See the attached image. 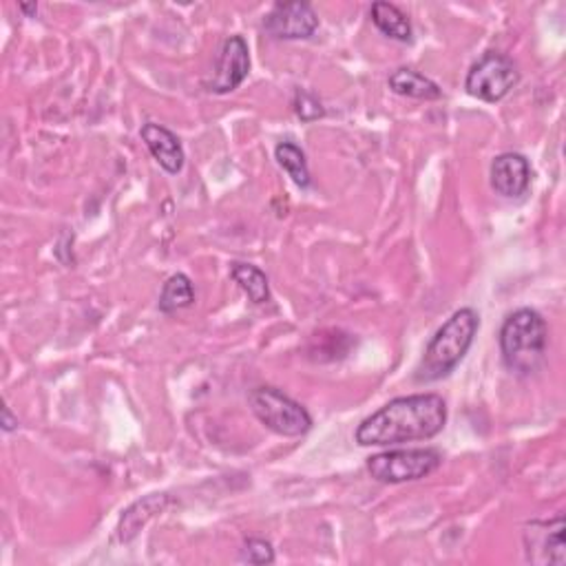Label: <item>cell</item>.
I'll use <instances>...</instances> for the list:
<instances>
[{"label":"cell","mask_w":566,"mask_h":566,"mask_svg":"<svg viewBox=\"0 0 566 566\" xmlns=\"http://www.w3.org/2000/svg\"><path fill=\"white\" fill-rule=\"evenodd\" d=\"M140 135L144 140L148 153L153 155V159L169 176H178L184 169V159H186L184 146L173 131H169L161 124H155V122H146L142 127Z\"/></svg>","instance_id":"cell-11"},{"label":"cell","mask_w":566,"mask_h":566,"mask_svg":"<svg viewBox=\"0 0 566 566\" xmlns=\"http://www.w3.org/2000/svg\"><path fill=\"white\" fill-rule=\"evenodd\" d=\"M478 330H480V316L475 310L471 308L456 310L427 344L425 354L414 372V381L434 383L449 376L465 359L469 348L473 346Z\"/></svg>","instance_id":"cell-2"},{"label":"cell","mask_w":566,"mask_h":566,"mask_svg":"<svg viewBox=\"0 0 566 566\" xmlns=\"http://www.w3.org/2000/svg\"><path fill=\"white\" fill-rule=\"evenodd\" d=\"M19 10H21L25 16H29V19H34V16L38 14V5H36V3H32V5H25V3H23V5H19Z\"/></svg>","instance_id":"cell-21"},{"label":"cell","mask_w":566,"mask_h":566,"mask_svg":"<svg viewBox=\"0 0 566 566\" xmlns=\"http://www.w3.org/2000/svg\"><path fill=\"white\" fill-rule=\"evenodd\" d=\"M167 505H169V496H165V494H153V496H146L144 501H137L135 505H131L120 518L118 540L131 542L142 531V527H146V522L153 516H157L159 511H165Z\"/></svg>","instance_id":"cell-13"},{"label":"cell","mask_w":566,"mask_h":566,"mask_svg":"<svg viewBox=\"0 0 566 566\" xmlns=\"http://www.w3.org/2000/svg\"><path fill=\"white\" fill-rule=\"evenodd\" d=\"M230 277L232 281L249 294V299L257 305H264L270 301V284L264 270H260L253 264L234 262L230 266Z\"/></svg>","instance_id":"cell-15"},{"label":"cell","mask_w":566,"mask_h":566,"mask_svg":"<svg viewBox=\"0 0 566 566\" xmlns=\"http://www.w3.org/2000/svg\"><path fill=\"white\" fill-rule=\"evenodd\" d=\"M389 89L396 94V96H402V98H414V100H441L443 98V89L434 83L432 77L414 71V69H408V67H400L396 69L389 80H387Z\"/></svg>","instance_id":"cell-12"},{"label":"cell","mask_w":566,"mask_h":566,"mask_svg":"<svg viewBox=\"0 0 566 566\" xmlns=\"http://www.w3.org/2000/svg\"><path fill=\"white\" fill-rule=\"evenodd\" d=\"M492 189L507 200H518L529 191L531 165L520 153H501L492 161Z\"/></svg>","instance_id":"cell-10"},{"label":"cell","mask_w":566,"mask_h":566,"mask_svg":"<svg viewBox=\"0 0 566 566\" xmlns=\"http://www.w3.org/2000/svg\"><path fill=\"white\" fill-rule=\"evenodd\" d=\"M16 427H19V419L12 417V410H10V408H3V432L10 434V432H14Z\"/></svg>","instance_id":"cell-20"},{"label":"cell","mask_w":566,"mask_h":566,"mask_svg":"<svg viewBox=\"0 0 566 566\" xmlns=\"http://www.w3.org/2000/svg\"><path fill=\"white\" fill-rule=\"evenodd\" d=\"M275 159L277 165L292 178V182L301 189H308L312 178H310V169H308V159L305 153L292 144V142H281L275 148Z\"/></svg>","instance_id":"cell-17"},{"label":"cell","mask_w":566,"mask_h":566,"mask_svg":"<svg viewBox=\"0 0 566 566\" xmlns=\"http://www.w3.org/2000/svg\"><path fill=\"white\" fill-rule=\"evenodd\" d=\"M525 559L529 564H566L564 549V518L555 516L551 520H533L525 525L522 531Z\"/></svg>","instance_id":"cell-7"},{"label":"cell","mask_w":566,"mask_h":566,"mask_svg":"<svg viewBox=\"0 0 566 566\" xmlns=\"http://www.w3.org/2000/svg\"><path fill=\"white\" fill-rule=\"evenodd\" d=\"M294 111L303 122H314V120L326 116V109H323V105L312 94H308L303 89L294 92Z\"/></svg>","instance_id":"cell-19"},{"label":"cell","mask_w":566,"mask_h":566,"mask_svg":"<svg viewBox=\"0 0 566 566\" xmlns=\"http://www.w3.org/2000/svg\"><path fill=\"white\" fill-rule=\"evenodd\" d=\"M249 402L260 423L279 436L297 438L312 430L310 412L301 406V402H297L294 398H290L277 387L270 385L255 387L249 394Z\"/></svg>","instance_id":"cell-4"},{"label":"cell","mask_w":566,"mask_h":566,"mask_svg":"<svg viewBox=\"0 0 566 566\" xmlns=\"http://www.w3.org/2000/svg\"><path fill=\"white\" fill-rule=\"evenodd\" d=\"M251 71V51L241 36H230L224 40L217 56V67L213 80L206 85L210 94H230L234 92Z\"/></svg>","instance_id":"cell-9"},{"label":"cell","mask_w":566,"mask_h":566,"mask_svg":"<svg viewBox=\"0 0 566 566\" xmlns=\"http://www.w3.org/2000/svg\"><path fill=\"white\" fill-rule=\"evenodd\" d=\"M241 562H249V564H273L275 562V549L268 540L262 538H251L241 546Z\"/></svg>","instance_id":"cell-18"},{"label":"cell","mask_w":566,"mask_h":566,"mask_svg":"<svg viewBox=\"0 0 566 566\" xmlns=\"http://www.w3.org/2000/svg\"><path fill=\"white\" fill-rule=\"evenodd\" d=\"M518 83L520 71L516 62L501 51H487L471 64L465 89L471 98L494 105L505 100L518 87Z\"/></svg>","instance_id":"cell-5"},{"label":"cell","mask_w":566,"mask_h":566,"mask_svg":"<svg viewBox=\"0 0 566 566\" xmlns=\"http://www.w3.org/2000/svg\"><path fill=\"white\" fill-rule=\"evenodd\" d=\"M443 462L438 449H387L368 458V471L385 484H400L427 478Z\"/></svg>","instance_id":"cell-6"},{"label":"cell","mask_w":566,"mask_h":566,"mask_svg":"<svg viewBox=\"0 0 566 566\" xmlns=\"http://www.w3.org/2000/svg\"><path fill=\"white\" fill-rule=\"evenodd\" d=\"M447 425V402L438 394L398 396L357 427L361 447H392L430 441Z\"/></svg>","instance_id":"cell-1"},{"label":"cell","mask_w":566,"mask_h":566,"mask_svg":"<svg viewBox=\"0 0 566 566\" xmlns=\"http://www.w3.org/2000/svg\"><path fill=\"white\" fill-rule=\"evenodd\" d=\"M268 36L279 40H305L318 29V16L310 3H277L264 19Z\"/></svg>","instance_id":"cell-8"},{"label":"cell","mask_w":566,"mask_h":566,"mask_svg":"<svg viewBox=\"0 0 566 566\" xmlns=\"http://www.w3.org/2000/svg\"><path fill=\"white\" fill-rule=\"evenodd\" d=\"M501 354L509 372L518 376L535 374L546 359L549 326L538 310L520 308L511 312L501 328Z\"/></svg>","instance_id":"cell-3"},{"label":"cell","mask_w":566,"mask_h":566,"mask_svg":"<svg viewBox=\"0 0 566 566\" xmlns=\"http://www.w3.org/2000/svg\"><path fill=\"white\" fill-rule=\"evenodd\" d=\"M195 303V288H193V281L189 275L184 273H178L173 277L167 279L165 288H161L159 292V301H157V308L159 312L165 314H173L178 310H184V308H191Z\"/></svg>","instance_id":"cell-16"},{"label":"cell","mask_w":566,"mask_h":566,"mask_svg":"<svg viewBox=\"0 0 566 566\" xmlns=\"http://www.w3.org/2000/svg\"><path fill=\"white\" fill-rule=\"evenodd\" d=\"M370 16H372V23L376 25V29L381 34H385L387 38L398 40V43H412V36H414L412 23H410L408 14L398 10L396 5L385 3V0H378V3L372 5Z\"/></svg>","instance_id":"cell-14"}]
</instances>
